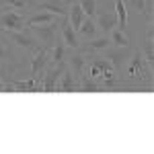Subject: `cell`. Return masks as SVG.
Segmentation results:
<instances>
[{
	"label": "cell",
	"mask_w": 154,
	"mask_h": 154,
	"mask_svg": "<svg viewBox=\"0 0 154 154\" xmlns=\"http://www.w3.org/2000/svg\"><path fill=\"white\" fill-rule=\"evenodd\" d=\"M58 19L60 17H56V14H51L48 11H37V8H33L31 14L25 17V27L29 29L33 25H45V23H51V21H58Z\"/></svg>",
	"instance_id": "5bb4252c"
},
{
	"label": "cell",
	"mask_w": 154,
	"mask_h": 154,
	"mask_svg": "<svg viewBox=\"0 0 154 154\" xmlns=\"http://www.w3.org/2000/svg\"><path fill=\"white\" fill-rule=\"evenodd\" d=\"M109 39H111V45H115V48H130V37L125 35V31L123 29H119V27H113L109 33Z\"/></svg>",
	"instance_id": "ffe728a7"
},
{
	"label": "cell",
	"mask_w": 154,
	"mask_h": 154,
	"mask_svg": "<svg viewBox=\"0 0 154 154\" xmlns=\"http://www.w3.org/2000/svg\"><path fill=\"white\" fill-rule=\"evenodd\" d=\"M105 58L109 60L111 68L121 74L123 72V66H125V60H128V48H107L105 49Z\"/></svg>",
	"instance_id": "8fae6325"
},
{
	"label": "cell",
	"mask_w": 154,
	"mask_h": 154,
	"mask_svg": "<svg viewBox=\"0 0 154 154\" xmlns=\"http://www.w3.org/2000/svg\"><path fill=\"white\" fill-rule=\"evenodd\" d=\"M49 64V51L45 48H37L33 51V58H31V70H29V76H35L39 78V74L48 68Z\"/></svg>",
	"instance_id": "30bf717a"
},
{
	"label": "cell",
	"mask_w": 154,
	"mask_h": 154,
	"mask_svg": "<svg viewBox=\"0 0 154 154\" xmlns=\"http://www.w3.org/2000/svg\"><path fill=\"white\" fill-rule=\"evenodd\" d=\"M152 68L148 66V62L144 60V56L140 54V49H134V54L130 56V66H128V76L134 80H144L150 82L152 80Z\"/></svg>",
	"instance_id": "7a4b0ae2"
},
{
	"label": "cell",
	"mask_w": 154,
	"mask_h": 154,
	"mask_svg": "<svg viewBox=\"0 0 154 154\" xmlns=\"http://www.w3.org/2000/svg\"><path fill=\"white\" fill-rule=\"evenodd\" d=\"M27 31L39 41L41 48L49 49L54 45V41L60 37V19L58 21H51V23H45V25H33V27H29Z\"/></svg>",
	"instance_id": "6da1fadb"
},
{
	"label": "cell",
	"mask_w": 154,
	"mask_h": 154,
	"mask_svg": "<svg viewBox=\"0 0 154 154\" xmlns=\"http://www.w3.org/2000/svg\"><path fill=\"white\" fill-rule=\"evenodd\" d=\"M76 35L82 37V39H93V37L99 35V27H97L95 19H91V17H84L82 25L76 29Z\"/></svg>",
	"instance_id": "e0dca14e"
},
{
	"label": "cell",
	"mask_w": 154,
	"mask_h": 154,
	"mask_svg": "<svg viewBox=\"0 0 154 154\" xmlns=\"http://www.w3.org/2000/svg\"><path fill=\"white\" fill-rule=\"evenodd\" d=\"M95 23L99 27V33L101 35H107L113 27H117V17H115V12H97Z\"/></svg>",
	"instance_id": "9a60e30c"
},
{
	"label": "cell",
	"mask_w": 154,
	"mask_h": 154,
	"mask_svg": "<svg viewBox=\"0 0 154 154\" xmlns=\"http://www.w3.org/2000/svg\"><path fill=\"white\" fill-rule=\"evenodd\" d=\"M0 93H6V82H4V76H2V70H0Z\"/></svg>",
	"instance_id": "484cf974"
},
{
	"label": "cell",
	"mask_w": 154,
	"mask_h": 154,
	"mask_svg": "<svg viewBox=\"0 0 154 154\" xmlns=\"http://www.w3.org/2000/svg\"><path fill=\"white\" fill-rule=\"evenodd\" d=\"M86 64H88V56L84 54L82 49H70L68 51V60H66V66L70 68V72L74 74L76 80H80L86 72Z\"/></svg>",
	"instance_id": "8992f818"
},
{
	"label": "cell",
	"mask_w": 154,
	"mask_h": 154,
	"mask_svg": "<svg viewBox=\"0 0 154 154\" xmlns=\"http://www.w3.org/2000/svg\"><path fill=\"white\" fill-rule=\"evenodd\" d=\"M37 2H39V0H37Z\"/></svg>",
	"instance_id": "83f0119b"
},
{
	"label": "cell",
	"mask_w": 154,
	"mask_h": 154,
	"mask_svg": "<svg viewBox=\"0 0 154 154\" xmlns=\"http://www.w3.org/2000/svg\"><path fill=\"white\" fill-rule=\"evenodd\" d=\"M78 93H103V86L99 84V80L84 74L82 78L78 80Z\"/></svg>",
	"instance_id": "44dd1931"
},
{
	"label": "cell",
	"mask_w": 154,
	"mask_h": 154,
	"mask_svg": "<svg viewBox=\"0 0 154 154\" xmlns=\"http://www.w3.org/2000/svg\"><path fill=\"white\" fill-rule=\"evenodd\" d=\"M48 51H49V64L51 66H66V60H68V51L70 49L66 48V43L62 41V37H58L54 41V45Z\"/></svg>",
	"instance_id": "7c38bea8"
},
{
	"label": "cell",
	"mask_w": 154,
	"mask_h": 154,
	"mask_svg": "<svg viewBox=\"0 0 154 154\" xmlns=\"http://www.w3.org/2000/svg\"><path fill=\"white\" fill-rule=\"evenodd\" d=\"M80 2V8H82L84 17H91V19H95V14L99 11H97V0H78Z\"/></svg>",
	"instance_id": "cb8c5ba5"
},
{
	"label": "cell",
	"mask_w": 154,
	"mask_h": 154,
	"mask_svg": "<svg viewBox=\"0 0 154 154\" xmlns=\"http://www.w3.org/2000/svg\"><path fill=\"white\" fill-rule=\"evenodd\" d=\"M66 2H72V0H66Z\"/></svg>",
	"instance_id": "4316f807"
},
{
	"label": "cell",
	"mask_w": 154,
	"mask_h": 154,
	"mask_svg": "<svg viewBox=\"0 0 154 154\" xmlns=\"http://www.w3.org/2000/svg\"><path fill=\"white\" fill-rule=\"evenodd\" d=\"M11 58V48H8V41L6 37H0V66Z\"/></svg>",
	"instance_id": "d4e9b609"
},
{
	"label": "cell",
	"mask_w": 154,
	"mask_h": 154,
	"mask_svg": "<svg viewBox=\"0 0 154 154\" xmlns=\"http://www.w3.org/2000/svg\"><path fill=\"white\" fill-rule=\"evenodd\" d=\"M35 2L37 0H4L2 6H0V11L11 8V11H19V12H29V11H33Z\"/></svg>",
	"instance_id": "d6986e66"
},
{
	"label": "cell",
	"mask_w": 154,
	"mask_h": 154,
	"mask_svg": "<svg viewBox=\"0 0 154 154\" xmlns=\"http://www.w3.org/2000/svg\"><path fill=\"white\" fill-rule=\"evenodd\" d=\"M66 66H51L48 64V68L43 70V76H39L41 82V93H56V82H58L60 74L64 72Z\"/></svg>",
	"instance_id": "52a82bcc"
},
{
	"label": "cell",
	"mask_w": 154,
	"mask_h": 154,
	"mask_svg": "<svg viewBox=\"0 0 154 154\" xmlns=\"http://www.w3.org/2000/svg\"><path fill=\"white\" fill-rule=\"evenodd\" d=\"M4 82H6V91L8 93H41V82L35 76H29V78H23V80L8 78Z\"/></svg>",
	"instance_id": "5b68a950"
},
{
	"label": "cell",
	"mask_w": 154,
	"mask_h": 154,
	"mask_svg": "<svg viewBox=\"0 0 154 154\" xmlns=\"http://www.w3.org/2000/svg\"><path fill=\"white\" fill-rule=\"evenodd\" d=\"M76 91H78V80L74 78L70 68L66 66L64 72L60 74L58 82H56V93H76Z\"/></svg>",
	"instance_id": "4fadbf2b"
},
{
	"label": "cell",
	"mask_w": 154,
	"mask_h": 154,
	"mask_svg": "<svg viewBox=\"0 0 154 154\" xmlns=\"http://www.w3.org/2000/svg\"><path fill=\"white\" fill-rule=\"evenodd\" d=\"M119 82V74L113 68H107V70L101 72V76H99V84L103 86V91H113Z\"/></svg>",
	"instance_id": "ac0fdd59"
},
{
	"label": "cell",
	"mask_w": 154,
	"mask_h": 154,
	"mask_svg": "<svg viewBox=\"0 0 154 154\" xmlns=\"http://www.w3.org/2000/svg\"><path fill=\"white\" fill-rule=\"evenodd\" d=\"M6 41L12 43V45H17L19 49L27 51V54H33L37 48H41L39 41H37L27 29H25V31H6Z\"/></svg>",
	"instance_id": "3957f363"
},
{
	"label": "cell",
	"mask_w": 154,
	"mask_h": 154,
	"mask_svg": "<svg viewBox=\"0 0 154 154\" xmlns=\"http://www.w3.org/2000/svg\"><path fill=\"white\" fill-rule=\"evenodd\" d=\"M60 37H62V41L66 43V48H68V49H78V45H80V39H78L76 31H74V27L68 23L66 17L60 19Z\"/></svg>",
	"instance_id": "9c48e42d"
},
{
	"label": "cell",
	"mask_w": 154,
	"mask_h": 154,
	"mask_svg": "<svg viewBox=\"0 0 154 154\" xmlns=\"http://www.w3.org/2000/svg\"><path fill=\"white\" fill-rule=\"evenodd\" d=\"M115 17H117V27L125 31V27H128V6H125V0H115Z\"/></svg>",
	"instance_id": "603a6c76"
},
{
	"label": "cell",
	"mask_w": 154,
	"mask_h": 154,
	"mask_svg": "<svg viewBox=\"0 0 154 154\" xmlns=\"http://www.w3.org/2000/svg\"><path fill=\"white\" fill-rule=\"evenodd\" d=\"M107 48H111V39H109V35H97V37L86 39L84 43L78 45V49H82L86 56H97V54L105 51Z\"/></svg>",
	"instance_id": "ba28073f"
},
{
	"label": "cell",
	"mask_w": 154,
	"mask_h": 154,
	"mask_svg": "<svg viewBox=\"0 0 154 154\" xmlns=\"http://www.w3.org/2000/svg\"><path fill=\"white\" fill-rule=\"evenodd\" d=\"M25 12L19 11H11V8H4L0 11V31H25Z\"/></svg>",
	"instance_id": "277c9868"
},
{
	"label": "cell",
	"mask_w": 154,
	"mask_h": 154,
	"mask_svg": "<svg viewBox=\"0 0 154 154\" xmlns=\"http://www.w3.org/2000/svg\"><path fill=\"white\" fill-rule=\"evenodd\" d=\"M66 19H68V23L74 27V31L82 25L84 12H82V8H80V2H78V0H72V4L68 6V14H66Z\"/></svg>",
	"instance_id": "2e32d148"
},
{
	"label": "cell",
	"mask_w": 154,
	"mask_h": 154,
	"mask_svg": "<svg viewBox=\"0 0 154 154\" xmlns=\"http://www.w3.org/2000/svg\"><path fill=\"white\" fill-rule=\"evenodd\" d=\"M128 2H130V6L138 12L142 19H146V23H148V21H152V14H150L152 4H150V0H128Z\"/></svg>",
	"instance_id": "7402d4cb"
}]
</instances>
